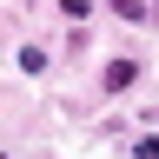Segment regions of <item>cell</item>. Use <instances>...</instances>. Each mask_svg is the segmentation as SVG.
Segmentation results:
<instances>
[{
  "label": "cell",
  "instance_id": "6da1fadb",
  "mask_svg": "<svg viewBox=\"0 0 159 159\" xmlns=\"http://www.w3.org/2000/svg\"><path fill=\"white\" fill-rule=\"evenodd\" d=\"M133 80H139V66H133V60H106V73H99V93H126Z\"/></svg>",
  "mask_w": 159,
  "mask_h": 159
},
{
  "label": "cell",
  "instance_id": "7a4b0ae2",
  "mask_svg": "<svg viewBox=\"0 0 159 159\" xmlns=\"http://www.w3.org/2000/svg\"><path fill=\"white\" fill-rule=\"evenodd\" d=\"M13 66L27 73V80H33V73H47V47H20V53H13Z\"/></svg>",
  "mask_w": 159,
  "mask_h": 159
},
{
  "label": "cell",
  "instance_id": "3957f363",
  "mask_svg": "<svg viewBox=\"0 0 159 159\" xmlns=\"http://www.w3.org/2000/svg\"><path fill=\"white\" fill-rule=\"evenodd\" d=\"M113 13H119V20H133V27H139V20H152L146 0H113Z\"/></svg>",
  "mask_w": 159,
  "mask_h": 159
},
{
  "label": "cell",
  "instance_id": "277c9868",
  "mask_svg": "<svg viewBox=\"0 0 159 159\" xmlns=\"http://www.w3.org/2000/svg\"><path fill=\"white\" fill-rule=\"evenodd\" d=\"M133 159H159V133H139L133 139Z\"/></svg>",
  "mask_w": 159,
  "mask_h": 159
},
{
  "label": "cell",
  "instance_id": "5b68a950",
  "mask_svg": "<svg viewBox=\"0 0 159 159\" xmlns=\"http://www.w3.org/2000/svg\"><path fill=\"white\" fill-rule=\"evenodd\" d=\"M60 13H66L73 27H86V0H60Z\"/></svg>",
  "mask_w": 159,
  "mask_h": 159
}]
</instances>
